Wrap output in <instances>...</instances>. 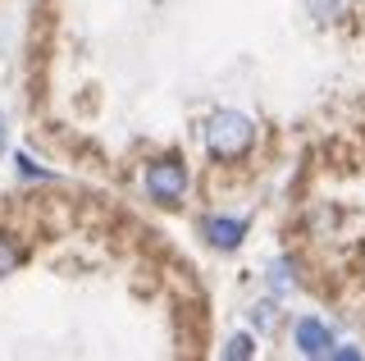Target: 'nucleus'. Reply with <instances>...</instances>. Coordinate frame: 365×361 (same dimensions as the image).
<instances>
[{"mask_svg": "<svg viewBox=\"0 0 365 361\" xmlns=\"http://www.w3.org/2000/svg\"><path fill=\"white\" fill-rule=\"evenodd\" d=\"M306 9H311L319 24H338L347 14V0H306Z\"/></svg>", "mask_w": 365, "mask_h": 361, "instance_id": "obj_5", "label": "nucleus"}, {"mask_svg": "<svg viewBox=\"0 0 365 361\" xmlns=\"http://www.w3.org/2000/svg\"><path fill=\"white\" fill-rule=\"evenodd\" d=\"M256 142V123H251L242 110H215L205 119V151L215 161H242Z\"/></svg>", "mask_w": 365, "mask_h": 361, "instance_id": "obj_1", "label": "nucleus"}, {"mask_svg": "<svg viewBox=\"0 0 365 361\" xmlns=\"http://www.w3.org/2000/svg\"><path fill=\"white\" fill-rule=\"evenodd\" d=\"M292 343L302 357H334V330L324 320H315V315H302L292 325Z\"/></svg>", "mask_w": 365, "mask_h": 361, "instance_id": "obj_3", "label": "nucleus"}, {"mask_svg": "<svg viewBox=\"0 0 365 361\" xmlns=\"http://www.w3.org/2000/svg\"><path fill=\"white\" fill-rule=\"evenodd\" d=\"M224 357H233V361L256 357V338H251V334H233V338H228V347H224Z\"/></svg>", "mask_w": 365, "mask_h": 361, "instance_id": "obj_7", "label": "nucleus"}, {"mask_svg": "<svg viewBox=\"0 0 365 361\" xmlns=\"http://www.w3.org/2000/svg\"><path fill=\"white\" fill-rule=\"evenodd\" d=\"M205 238H210V247H220V252H233V247L247 238V220L210 215V220H205Z\"/></svg>", "mask_w": 365, "mask_h": 361, "instance_id": "obj_4", "label": "nucleus"}, {"mask_svg": "<svg viewBox=\"0 0 365 361\" xmlns=\"http://www.w3.org/2000/svg\"><path fill=\"white\" fill-rule=\"evenodd\" d=\"M0 146H5V119H0Z\"/></svg>", "mask_w": 365, "mask_h": 361, "instance_id": "obj_9", "label": "nucleus"}, {"mask_svg": "<svg viewBox=\"0 0 365 361\" xmlns=\"http://www.w3.org/2000/svg\"><path fill=\"white\" fill-rule=\"evenodd\" d=\"M146 193H151V201H160V206H178L182 193H187V169H182V161L146 165Z\"/></svg>", "mask_w": 365, "mask_h": 361, "instance_id": "obj_2", "label": "nucleus"}, {"mask_svg": "<svg viewBox=\"0 0 365 361\" xmlns=\"http://www.w3.org/2000/svg\"><path fill=\"white\" fill-rule=\"evenodd\" d=\"M19 265H23V247L0 233V275H9V270H19Z\"/></svg>", "mask_w": 365, "mask_h": 361, "instance_id": "obj_6", "label": "nucleus"}, {"mask_svg": "<svg viewBox=\"0 0 365 361\" xmlns=\"http://www.w3.org/2000/svg\"><path fill=\"white\" fill-rule=\"evenodd\" d=\"M274 288H279V293L297 288V279H288V261H279V265H274Z\"/></svg>", "mask_w": 365, "mask_h": 361, "instance_id": "obj_8", "label": "nucleus"}]
</instances>
